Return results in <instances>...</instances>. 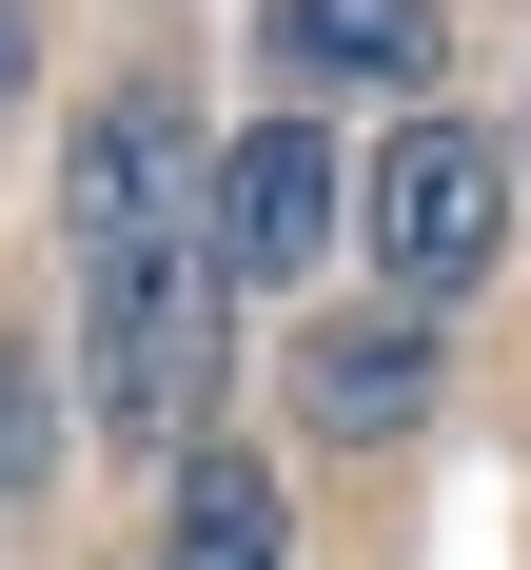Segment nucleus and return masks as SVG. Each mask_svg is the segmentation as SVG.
<instances>
[{
    "mask_svg": "<svg viewBox=\"0 0 531 570\" xmlns=\"http://www.w3.org/2000/svg\"><path fill=\"white\" fill-rule=\"evenodd\" d=\"M59 236H79V354H99V433L118 453H197L217 394V236H197V118L158 79H118L59 158Z\"/></svg>",
    "mask_w": 531,
    "mask_h": 570,
    "instance_id": "obj_1",
    "label": "nucleus"
},
{
    "mask_svg": "<svg viewBox=\"0 0 531 570\" xmlns=\"http://www.w3.org/2000/svg\"><path fill=\"white\" fill-rule=\"evenodd\" d=\"M354 236H374V276L433 315L512 256V138H472V118H394L374 158H354Z\"/></svg>",
    "mask_w": 531,
    "mask_h": 570,
    "instance_id": "obj_2",
    "label": "nucleus"
},
{
    "mask_svg": "<svg viewBox=\"0 0 531 570\" xmlns=\"http://www.w3.org/2000/svg\"><path fill=\"white\" fill-rule=\"evenodd\" d=\"M197 236H217V295H276V276H315L354 236V158L315 138V118H256L217 177H197Z\"/></svg>",
    "mask_w": 531,
    "mask_h": 570,
    "instance_id": "obj_3",
    "label": "nucleus"
},
{
    "mask_svg": "<svg viewBox=\"0 0 531 570\" xmlns=\"http://www.w3.org/2000/svg\"><path fill=\"white\" fill-rule=\"evenodd\" d=\"M295 413H315L335 453H394L413 413H433V335H413V315H335V335H295Z\"/></svg>",
    "mask_w": 531,
    "mask_h": 570,
    "instance_id": "obj_4",
    "label": "nucleus"
},
{
    "mask_svg": "<svg viewBox=\"0 0 531 570\" xmlns=\"http://www.w3.org/2000/svg\"><path fill=\"white\" fill-rule=\"evenodd\" d=\"M276 59L335 79V99H433L453 20H433V0H276Z\"/></svg>",
    "mask_w": 531,
    "mask_h": 570,
    "instance_id": "obj_5",
    "label": "nucleus"
},
{
    "mask_svg": "<svg viewBox=\"0 0 531 570\" xmlns=\"http://www.w3.org/2000/svg\"><path fill=\"white\" fill-rule=\"evenodd\" d=\"M158 570H295L276 472H256V453H177V531H158Z\"/></svg>",
    "mask_w": 531,
    "mask_h": 570,
    "instance_id": "obj_6",
    "label": "nucleus"
},
{
    "mask_svg": "<svg viewBox=\"0 0 531 570\" xmlns=\"http://www.w3.org/2000/svg\"><path fill=\"white\" fill-rule=\"evenodd\" d=\"M0 472H40V374L0 354Z\"/></svg>",
    "mask_w": 531,
    "mask_h": 570,
    "instance_id": "obj_7",
    "label": "nucleus"
},
{
    "mask_svg": "<svg viewBox=\"0 0 531 570\" xmlns=\"http://www.w3.org/2000/svg\"><path fill=\"white\" fill-rule=\"evenodd\" d=\"M0 99H20V0H0Z\"/></svg>",
    "mask_w": 531,
    "mask_h": 570,
    "instance_id": "obj_8",
    "label": "nucleus"
}]
</instances>
